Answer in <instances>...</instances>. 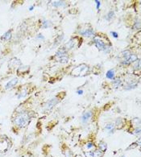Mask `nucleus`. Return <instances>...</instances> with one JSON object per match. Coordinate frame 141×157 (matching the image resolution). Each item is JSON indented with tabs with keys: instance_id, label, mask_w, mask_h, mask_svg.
I'll return each mask as SVG.
<instances>
[{
	"instance_id": "f257e3e1",
	"label": "nucleus",
	"mask_w": 141,
	"mask_h": 157,
	"mask_svg": "<svg viewBox=\"0 0 141 157\" xmlns=\"http://www.w3.org/2000/svg\"><path fill=\"white\" fill-rule=\"evenodd\" d=\"M33 117H34V112L26 110L21 113L15 114L12 118V123L19 129H21L29 124Z\"/></svg>"
},
{
	"instance_id": "f03ea898",
	"label": "nucleus",
	"mask_w": 141,
	"mask_h": 157,
	"mask_svg": "<svg viewBox=\"0 0 141 157\" xmlns=\"http://www.w3.org/2000/svg\"><path fill=\"white\" fill-rule=\"evenodd\" d=\"M90 72V67L85 64H81L78 66L75 67L74 69L71 71V75L75 77H83L87 75Z\"/></svg>"
},
{
	"instance_id": "7ed1b4c3",
	"label": "nucleus",
	"mask_w": 141,
	"mask_h": 157,
	"mask_svg": "<svg viewBox=\"0 0 141 157\" xmlns=\"http://www.w3.org/2000/svg\"><path fill=\"white\" fill-rule=\"evenodd\" d=\"M12 146L11 140L6 136H0V151H7Z\"/></svg>"
},
{
	"instance_id": "20e7f679",
	"label": "nucleus",
	"mask_w": 141,
	"mask_h": 157,
	"mask_svg": "<svg viewBox=\"0 0 141 157\" xmlns=\"http://www.w3.org/2000/svg\"><path fill=\"white\" fill-rule=\"evenodd\" d=\"M94 43L99 51H103L104 52H109L111 47L107 44H105L103 40L99 36H95L94 38Z\"/></svg>"
},
{
	"instance_id": "39448f33",
	"label": "nucleus",
	"mask_w": 141,
	"mask_h": 157,
	"mask_svg": "<svg viewBox=\"0 0 141 157\" xmlns=\"http://www.w3.org/2000/svg\"><path fill=\"white\" fill-rule=\"evenodd\" d=\"M60 101V99L58 97H54L53 98L49 99V101H46L43 105V108L45 110H50L55 106Z\"/></svg>"
},
{
	"instance_id": "423d86ee",
	"label": "nucleus",
	"mask_w": 141,
	"mask_h": 157,
	"mask_svg": "<svg viewBox=\"0 0 141 157\" xmlns=\"http://www.w3.org/2000/svg\"><path fill=\"white\" fill-rule=\"evenodd\" d=\"M79 34L85 37H91L94 35V31L91 28H82V29L79 31Z\"/></svg>"
},
{
	"instance_id": "0eeeda50",
	"label": "nucleus",
	"mask_w": 141,
	"mask_h": 157,
	"mask_svg": "<svg viewBox=\"0 0 141 157\" xmlns=\"http://www.w3.org/2000/svg\"><path fill=\"white\" fill-rule=\"evenodd\" d=\"M19 82V79L17 78H14L12 79H11L9 82H6V84L4 86V89L6 90H11L12 89L13 87H15L16 86V84L18 83Z\"/></svg>"
},
{
	"instance_id": "6e6552de",
	"label": "nucleus",
	"mask_w": 141,
	"mask_h": 157,
	"mask_svg": "<svg viewBox=\"0 0 141 157\" xmlns=\"http://www.w3.org/2000/svg\"><path fill=\"white\" fill-rule=\"evenodd\" d=\"M92 117V112L91 111H86L85 112L81 118V121L82 123H86L88 121L90 120Z\"/></svg>"
},
{
	"instance_id": "1a4fd4ad",
	"label": "nucleus",
	"mask_w": 141,
	"mask_h": 157,
	"mask_svg": "<svg viewBox=\"0 0 141 157\" xmlns=\"http://www.w3.org/2000/svg\"><path fill=\"white\" fill-rule=\"evenodd\" d=\"M76 40H77V38H72L70 40H69L64 46V48L65 50H68V49H71V48H73L74 47V45L76 44Z\"/></svg>"
},
{
	"instance_id": "9d476101",
	"label": "nucleus",
	"mask_w": 141,
	"mask_h": 157,
	"mask_svg": "<svg viewBox=\"0 0 141 157\" xmlns=\"http://www.w3.org/2000/svg\"><path fill=\"white\" fill-rule=\"evenodd\" d=\"M11 38H12V29H10L7 32H6L2 36L0 37V39L2 40V41H8Z\"/></svg>"
},
{
	"instance_id": "9b49d317",
	"label": "nucleus",
	"mask_w": 141,
	"mask_h": 157,
	"mask_svg": "<svg viewBox=\"0 0 141 157\" xmlns=\"http://www.w3.org/2000/svg\"><path fill=\"white\" fill-rule=\"evenodd\" d=\"M28 94V87H24L20 90V91L19 92L17 95L18 98H25L27 95Z\"/></svg>"
},
{
	"instance_id": "f8f14e48",
	"label": "nucleus",
	"mask_w": 141,
	"mask_h": 157,
	"mask_svg": "<svg viewBox=\"0 0 141 157\" xmlns=\"http://www.w3.org/2000/svg\"><path fill=\"white\" fill-rule=\"evenodd\" d=\"M105 131H107V133L109 134H112L116 129V127H115V125L113 123H107L104 127Z\"/></svg>"
},
{
	"instance_id": "ddd939ff",
	"label": "nucleus",
	"mask_w": 141,
	"mask_h": 157,
	"mask_svg": "<svg viewBox=\"0 0 141 157\" xmlns=\"http://www.w3.org/2000/svg\"><path fill=\"white\" fill-rule=\"evenodd\" d=\"M123 122L124 120L122 118H117L116 121V125H115V127H116L117 129H121V128L123 127V124H124Z\"/></svg>"
},
{
	"instance_id": "4468645a",
	"label": "nucleus",
	"mask_w": 141,
	"mask_h": 157,
	"mask_svg": "<svg viewBox=\"0 0 141 157\" xmlns=\"http://www.w3.org/2000/svg\"><path fill=\"white\" fill-rule=\"evenodd\" d=\"M98 149L102 151V152H105L107 149V144L104 142V141H101L98 144Z\"/></svg>"
},
{
	"instance_id": "2eb2a0df",
	"label": "nucleus",
	"mask_w": 141,
	"mask_h": 157,
	"mask_svg": "<svg viewBox=\"0 0 141 157\" xmlns=\"http://www.w3.org/2000/svg\"><path fill=\"white\" fill-rule=\"evenodd\" d=\"M136 86L137 84L135 83V82H130V83H128V84L124 86V89L127 90H130L136 88Z\"/></svg>"
},
{
	"instance_id": "dca6fc26",
	"label": "nucleus",
	"mask_w": 141,
	"mask_h": 157,
	"mask_svg": "<svg viewBox=\"0 0 141 157\" xmlns=\"http://www.w3.org/2000/svg\"><path fill=\"white\" fill-rule=\"evenodd\" d=\"M49 26H50V22L48 21V20H45V19H42V20L41 21V28H48Z\"/></svg>"
},
{
	"instance_id": "f3484780",
	"label": "nucleus",
	"mask_w": 141,
	"mask_h": 157,
	"mask_svg": "<svg viewBox=\"0 0 141 157\" xmlns=\"http://www.w3.org/2000/svg\"><path fill=\"white\" fill-rule=\"evenodd\" d=\"M52 5L55 7H65V2H63V1H56V2H53Z\"/></svg>"
},
{
	"instance_id": "a211bd4d",
	"label": "nucleus",
	"mask_w": 141,
	"mask_h": 157,
	"mask_svg": "<svg viewBox=\"0 0 141 157\" xmlns=\"http://www.w3.org/2000/svg\"><path fill=\"white\" fill-rule=\"evenodd\" d=\"M94 145L93 144V143L91 142H88L85 144V146H84V149L86 151H91L93 148H94Z\"/></svg>"
},
{
	"instance_id": "6ab92c4d",
	"label": "nucleus",
	"mask_w": 141,
	"mask_h": 157,
	"mask_svg": "<svg viewBox=\"0 0 141 157\" xmlns=\"http://www.w3.org/2000/svg\"><path fill=\"white\" fill-rule=\"evenodd\" d=\"M114 16H115V12H114V11H110L106 15L105 19H106L107 21H110V20H111L112 18H114Z\"/></svg>"
},
{
	"instance_id": "aec40b11",
	"label": "nucleus",
	"mask_w": 141,
	"mask_h": 157,
	"mask_svg": "<svg viewBox=\"0 0 141 157\" xmlns=\"http://www.w3.org/2000/svg\"><path fill=\"white\" fill-rule=\"evenodd\" d=\"M106 76H107V78H108V79H110V80L113 79L114 77H115V72H114L113 69L108 70L107 73V74H106Z\"/></svg>"
},
{
	"instance_id": "412c9836",
	"label": "nucleus",
	"mask_w": 141,
	"mask_h": 157,
	"mask_svg": "<svg viewBox=\"0 0 141 157\" xmlns=\"http://www.w3.org/2000/svg\"><path fill=\"white\" fill-rule=\"evenodd\" d=\"M93 155H94V157H102L103 155V152H102L99 149H96L93 151Z\"/></svg>"
},
{
	"instance_id": "4be33fe9",
	"label": "nucleus",
	"mask_w": 141,
	"mask_h": 157,
	"mask_svg": "<svg viewBox=\"0 0 141 157\" xmlns=\"http://www.w3.org/2000/svg\"><path fill=\"white\" fill-rule=\"evenodd\" d=\"M121 83H122L121 80H120L119 78H117V79H116L114 81L113 83H112V86H113L114 88H118L119 86H120Z\"/></svg>"
},
{
	"instance_id": "5701e85b",
	"label": "nucleus",
	"mask_w": 141,
	"mask_h": 157,
	"mask_svg": "<svg viewBox=\"0 0 141 157\" xmlns=\"http://www.w3.org/2000/svg\"><path fill=\"white\" fill-rule=\"evenodd\" d=\"M134 69H135V70H137V69H138V70H139V69H140V60H139V59H138L136 61H135Z\"/></svg>"
},
{
	"instance_id": "b1692460",
	"label": "nucleus",
	"mask_w": 141,
	"mask_h": 157,
	"mask_svg": "<svg viewBox=\"0 0 141 157\" xmlns=\"http://www.w3.org/2000/svg\"><path fill=\"white\" fill-rule=\"evenodd\" d=\"M65 157H73V154H72V152H71L70 151H65Z\"/></svg>"
},
{
	"instance_id": "393cba45",
	"label": "nucleus",
	"mask_w": 141,
	"mask_h": 157,
	"mask_svg": "<svg viewBox=\"0 0 141 157\" xmlns=\"http://www.w3.org/2000/svg\"><path fill=\"white\" fill-rule=\"evenodd\" d=\"M133 135H139L140 134V128H139V127H138V128H135V130H134V132H132Z\"/></svg>"
},
{
	"instance_id": "a878e982",
	"label": "nucleus",
	"mask_w": 141,
	"mask_h": 157,
	"mask_svg": "<svg viewBox=\"0 0 141 157\" xmlns=\"http://www.w3.org/2000/svg\"><path fill=\"white\" fill-rule=\"evenodd\" d=\"M95 2H96V8H97V10H99V7H100V5H101L100 1H95Z\"/></svg>"
},
{
	"instance_id": "bb28decb",
	"label": "nucleus",
	"mask_w": 141,
	"mask_h": 157,
	"mask_svg": "<svg viewBox=\"0 0 141 157\" xmlns=\"http://www.w3.org/2000/svg\"><path fill=\"white\" fill-rule=\"evenodd\" d=\"M111 34H112V36H113L115 38H117L118 37V34H117V33H116V32H111Z\"/></svg>"
},
{
	"instance_id": "cd10ccee",
	"label": "nucleus",
	"mask_w": 141,
	"mask_h": 157,
	"mask_svg": "<svg viewBox=\"0 0 141 157\" xmlns=\"http://www.w3.org/2000/svg\"><path fill=\"white\" fill-rule=\"evenodd\" d=\"M37 39H44L43 36H41V34H38L37 36Z\"/></svg>"
},
{
	"instance_id": "c85d7f7f",
	"label": "nucleus",
	"mask_w": 141,
	"mask_h": 157,
	"mask_svg": "<svg viewBox=\"0 0 141 157\" xmlns=\"http://www.w3.org/2000/svg\"><path fill=\"white\" fill-rule=\"evenodd\" d=\"M82 93H83V91H82V90H78V91H77V94H81Z\"/></svg>"
},
{
	"instance_id": "c756f323",
	"label": "nucleus",
	"mask_w": 141,
	"mask_h": 157,
	"mask_svg": "<svg viewBox=\"0 0 141 157\" xmlns=\"http://www.w3.org/2000/svg\"><path fill=\"white\" fill-rule=\"evenodd\" d=\"M119 157H126V156H125V155H121V156H119Z\"/></svg>"
}]
</instances>
